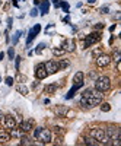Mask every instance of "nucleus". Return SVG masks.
I'll return each instance as SVG.
<instances>
[{
    "label": "nucleus",
    "mask_w": 121,
    "mask_h": 146,
    "mask_svg": "<svg viewBox=\"0 0 121 146\" xmlns=\"http://www.w3.org/2000/svg\"><path fill=\"white\" fill-rule=\"evenodd\" d=\"M34 136L35 139L41 140V143H50L51 142V131L48 129H42V127H38L34 130Z\"/></svg>",
    "instance_id": "obj_2"
},
{
    "label": "nucleus",
    "mask_w": 121,
    "mask_h": 146,
    "mask_svg": "<svg viewBox=\"0 0 121 146\" xmlns=\"http://www.w3.org/2000/svg\"><path fill=\"white\" fill-rule=\"evenodd\" d=\"M111 62H112V60H111V56H108V54H99L98 58H96V66H98V67H106Z\"/></svg>",
    "instance_id": "obj_8"
},
{
    "label": "nucleus",
    "mask_w": 121,
    "mask_h": 146,
    "mask_svg": "<svg viewBox=\"0 0 121 146\" xmlns=\"http://www.w3.org/2000/svg\"><path fill=\"white\" fill-rule=\"evenodd\" d=\"M3 117H4V115H3V113H2V111H0V120H2V118H3Z\"/></svg>",
    "instance_id": "obj_44"
},
{
    "label": "nucleus",
    "mask_w": 121,
    "mask_h": 146,
    "mask_svg": "<svg viewBox=\"0 0 121 146\" xmlns=\"http://www.w3.org/2000/svg\"><path fill=\"white\" fill-rule=\"evenodd\" d=\"M61 48L66 51V53H73V51L76 50V41L72 40V38H67V40L63 41Z\"/></svg>",
    "instance_id": "obj_7"
},
{
    "label": "nucleus",
    "mask_w": 121,
    "mask_h": 146,
    "mask_svg": "<svg viewBox=\"0 0 121 146\" xmlns=\"http://www.w3.org/2000/svg\"><path fill=\"white\" fill-rule=\"evenodd\" d=\"M16 58V63H15V69L16 70H19V64H21V57H19V56H18V57H15Z\"/></svg>",
    "instance_id": "obj_32"
},
{
    "label": "nucleus",
    "mask_w": 121,
    "mask_h": 146,
    "mask_svg": "<svg viewBox=\"0 0 121 146\" xmlns=\"http://www.w3.org/2000/svg\"><path fill=\"white\" fill-rule=\"evenodd\" d=\"M63 22H64V23H69V22H70V18H69V16H66V18H63Z\"/></svg>",
    "instance_id": "obj_38"
},
{
    "label": "nucleus",
    "mask_w": 121,
    "mask_h": 146,
    "mask_svg": "<svg viewBox=\"0 0 121 146\" xmlns=\"http://www.w3.org/2000/svg\"><path fill=\"white\" fill-rule=\"evenodd\" d=\"M34 120H25V121H22L21 123V131H31L34 129Z\"/></svg>",
    "instance_id": "obj_11"
},
{
    "label": "nucleus",
    "mask_w": 121,
    "mask_h": 146,
    "mask_svg": "<svg viewBox=\"0 0 121 146\" xmlns=\"http://www.w3.org/2000/svg\"><path fill=\"white\" fill-rule=\"evenodd\" d=\"M47 76H48V73H47V70H45V64H44V63H40V64L35 66V77H37V79L42 80V79H45Z\"/></svg>",
    "instance_id": "obj_6"
},
{
    "label": "nucleus",
    "mask_w": 121,
    "mask_h": 146,
    "mask_svg": "<svg viewBox=\"0 0 121 146\" xmlns=\"http://www.w3.org/2000/svg\"><path fill=\"white\" fill-rule=\"evenodd\" d=\"M12 22H13V19L9 18V19H8V29H10V28H12Z\"/></svg>",
    "instance_id": "obj_35"
},
{
    "label": "nucleus",
    "mask_w": 121,
    "mask_h": 146,
    "mask_svg": "<svg viewBox=\"0 0 121 146\" xmlns=\"http://www.w3.org/2000/svg\"><path fill=\"white\" fill-rule=\"evenodd\" d=\"M45 47H47V45H45V42H40V44L37 45V47H35V51H34V53H37V54H40V53H41L42 50H44Z\"/></svg>",
    "instance_id": "obj_23"
},
{
    "label": "nucleus",
    "mask_w": 121,
    "mask_h": 146,
    "mask_svg": "<svg viewBox=\"0 0 121 146\" xmlns=\"http://www.w3.org/2000/svg\"><path fill=\"white\" fill-rule=\"evenodd\" d=\"M3 58H4V53H3V51H2V53H0V62H2Z\"/></svg>",
    "instance_id": "obj_42"
},
{
    "label": "nucleus",
    "mask_w": 121,
    "mask_h": 146,
    "mask_svg": "<svg viewBox=\"0 0 121 146\" xmlns=\"http://www.w3.org/2000/svg\"><path fill=\"white\" fill-rule=\"evenodd\" d=\"M120 58H121L120 51L115 50V51H114V54H112V57H111V60H114V62H115V64H117V63H120Z\"/></svg>",
    "instance_id": "obj_21"
},
{
    "label": "nucleus",
    "mask_w": 121,
    "mask_h": 146,
    "mask_svg": "<svg viewBox=\"0 0 121 146\" xmlns=\"http://www.w3.org/2000/svg\"><path fill=\"white\" fill-rule=\"evenodd\" d=\"M53 28H54V23H50V25H48V26H47V28H45V32H47V34H48V32H50V31H51V29H53Z\"/></svg>",
    "instance_id": "obj_34"
},
{
    "label": "nucleus",
    "mask_w": 121,
    "mask_h": 146,
    "mask_svg": "<svg viewBox=\"0 0 121 146\" xmlns=\"http://www.w3.org/2000/svg\"><path fill=\"white\" fill-rule=\"evenodd\" d=\"M3 124L6 129H15L16 127V120L12 115H4L3 117Z\"/></svg>",
    "instance_id": "obj_10"
},
{
    "label": "nucleus",
    "mask_w": 121,
    "mask_h": 146,
    "mask_svg": "<svg viewBox=\"0 0 121 146\" xmlns=\"http://www.w3.org/2000/svg\"><path fill=\"white\" fill-rule=\"evenodd\" d=\"M99 54H101V51H99V50H95V51H93V56H99Z\"/></svg>",
    "instance_id": "obj_40"
},
{
    "label": "nucleus",
    "mask_w": 121,
    "mask_h": 146,
    "mask_svg": "<svg viewBox=\"0 0 121 146\" xmlns=\"http://www.w3.org/2000/svg\"><path fill=\"white\" fill-rule=\"evenodd\" d=\"M95 2H96V0H88V3H91V4H93Z\"/></svg>",
    "instance_id": "obj_43"
},
{
    "label": "nucleus",
    "mask_w": 121,
    "mask_h": 146,
    "mask_svg": "<svg viewBox=\"0 0 121 146\" xmlns=\"http://www.w3.org/2000/svg\"><path fill=\"white\" fill-rule=\"evenodd\" d=\"M114 19H121V12H118V13L114 15Z\"/></svg>",
    "instance_id": "obj_36"
},
{
    "label": "nucleus",
    "mask_w": 121,
    "mask_h": 146,
    "mask_svg": "<svg viewBox=\"0 0 121 146\" xmlns=\"http://www.w3.org/2000/svg\"><path fill=\"white\" fill-rule=\"evenodd\" d=\"M60 6H61L63 12H66V13H69V3H67V2H61V3H60Z\"/></svg>",
    "instance_id": "obj_26"
},
{
    "label": "nucleus",
    "mask_w": 121,
    "mask_h": 146,
    "mask_svg": "<svg viewBox=\"0 0 121 146\" xmlns=\"http://www.w3.org/2000/svg\"><path fill=\"white\" fill-rule=\"evenodd\" d=\"M29 15H31V16H32V18H35V16H37V15H38V9H37V7H34L32 10L29 12Z\"/></svg>",
    "instance_id": "obj_31"
},
{
    "label": "nucleus",
    "mask_w": 121,
    "mask_h": 146,
    "mask_svg": "<svg viewBox=\"0 0 121 146\" xmlns=\"http://www.w3.org/2000/svg\"><path fill=\"white\" fill-rule=\"evenodd\" d=\"M99 12H101V13H110V7L108 6H104V7H101V9H99Z\"/></svg>",
    "instance_id": "obj_30"
},
{
    "label": "nucleus",
    "mask_w": 121,
    "mask_h": 146,
    "mask_svg": "<svg viewBox=\"0 0 121 146\" xmlns=\"http://www.w3.org/2000/svg\"><path fill=\"white\" fill-rule=\"evenodd\" d=\"M102 28H104L102 23H98V25H95V29H102Z\"/></svg>",
    "instance_id": "obj_39"
},
{
    "label": "nucleus",
    "mask_w": 121,
    "mask_h": 146,
    "mask_svg": "<svg viewBox=\"0 0 121 146\" xmlns=\"http://www.w3.org/2000/svg\"><path fill=\"white\" fill-rule=\"evenodd\" d=\"M110 86H111V80H110V77H106V76H101L95 80V89L99 92L108 91Z\"/></svg>",
    "instance_id": "obj_3"
},
{
    "label": "nucleus",
    "mask_w": 121,
    "mask_h": 146,
    "mask_svg": "<svg viewBox=\"0 0 121 146\" xmlns=\"http://www.w3.org/2000/svg\"><path fill=\"white\" fill-rule=\"evenodd\" d=\"M16 80H21V82H23V80H26V76H23V75H16Z\"/></svg>",
    "instance_id": "obj_33"
},
{
    "label": "nucleus",
    "mask_w": 121,
    "mask_h": 146,
    "mask_svg": "<svg viewBox=\"0 0 121 146\" xmlns=\"http://www.w3.org/2000/svg\"><path fill=\"white\" fill-rule=\"evenodd\" d=\"M21 35H22V31H16V32H15V35H13V38H12V42H13V45H15V44H18Z\"/></svg>",
    "instance_id": "obj_22"
},
{
    "label": "nucleus",
    "mask_w": 121,
    "mask_h": 146,
    "mask_svg": "<svg viewBox=\"0 0 121 146\" xmlns=\"http://www.w3.org/2000/svg\"><path fill=\"white\" fill-rule=\"evenodd\" d=\"M53 3H54V6L55 7H60V3H59V0H51Z\"/></svg>",
    "instance_id": "obj_37"
},
{
    "label": "nucleus",
    "mask_w": 121,
    "mask_h": 146,
    "mask_svg": "<svg viewBox=\"0 0 121 146\" xmlns=\"http://www.w3.org/2000/svg\"><path fill=\"white\" fill-rule=\"evenodd\" d=\"M57 88H59V85H47V86L44 88V92L45 94H54L55 91H57Z\"/></svg>",
    "instance_id": "obj_18"
},
{
    "label": "nucleus",
    "mask_w": 121,
    "mask_h": 146,
    "mask_svg": "<svg viewBox=\"0 0 121 146\" xmlns=\"http://www.w3.org/2000/svg\"><path fill=\"white\" fill-rule=\"evenodd\" d=\"M83 72H77L74 73V76H73V85H80V86H83Z\"/></svg>",
    "instance_id": "obj_13"
},
{
    "label": "nucleus",
    "mask_w": 121,
    "mask_h": 146,
    "mask_svg": "<svg viewBox=\"0 0 121 146\" xmlns=\"http://www.w3.org/2000/svg\"><path fill=\"white\" fill-rule=\"evenodd\" d=\"M40 32H41V25H40V23H37L35 26H32V28L29 29V32H28V38H26V48H29V44L32 42V40Z\"/></svg>",
    "instance_id": "obj_5"
},
{
    "label": "nucleus",
    "mask_w": 121,
    "mask_h": 146,
    "mask_svg": "<svg viewBox=\"0 0 121 146\" xmlns=\"http://www.w3.org/2000/svg\"><path fill=\"white\" fill-rule=\"evenodd\" d=\"M45 64V70H47L48 75H54V73H57L60 70V66L57 62H53V60H50V62L44 63Z\"/></svg>",
    "instance_id": "obj_9"
},
{
    "label": "nucleus",
    "mask_w": 121,
    "mask_h": 146,
    "mask_svg": "<svg viewBox=\"0 0 121 146\" xmlns=\"http://www.w3.org/2000/svg\"><path fill=\"white\" fill-rule=\"evenodd\" d=\"M21 145H32V142H31V139H29V137L23 136V137L21 139Z\"/></svg>",
    "instance_id": "obj_25"
},
{
    "label": "nucleus",
    "mask_w": 121,
    "mask_h": 146,
    "mask_svg": "<svg viewBox=\"0 0 121 146\" xmlns=\"http://www.w3.org/2000/svg\"><path fill=\"white\" fill-rule=\"evenodd\" d=\"M64 53H66V51H64V50H63V48L61 47H55V48H53V54H54L55 56V57H61V56L63 54H64Z\"/></svg>",
    "instance_id": "obj_20"
},
{
    "label": "nucleus",
    "mask_w": 121,
    "mask_h": 146,
    "mask_svg": "<svg viewBox=\"0 0 121 146\" xmlns=\"http://www.w3.org/2000/svg\"><path fill=\"white\" fill-rule=\"evenodd\" d=\"M60 69H66V67H69V62H66V60H61V62L59 63Z\"/></svg>",
    "instance_id": "obj_29"
},
{
    "label": "nucleus",
    "mask_w": 121,
    "mask_h": 146,
    "mask_svg": "<svg viewBox=\"0 0 121 146\" xmlns=\"http://www.w3.org/2000/svg\"><path fill=\"white\" fill-rule=\"evenodd\" d=\"M101 40V32H92L86 36V40L83 41V48H89L91 45H93L95 42Z\"/></svg>",
    "instance_id": "obj_4"
},
{
    "label": "nucleus",
    "mask_w": 121,
    "mask_h": 146,
    "mask_svg": "<svg viewBox=\"0 0 121 146\" xmlns=\"http://www.w3.org/2000/svg\"><path fill=\"white\" fill-rule=\"evenodd\" d=\"M0 80H2V77H0Z\"/></svg>",
    "instance_id": "obj_45"
},
{
    "label": "nucleus",
    "mask_w": 121,
    "mask_h": 146,
    "mask_svg": "<svg viewBox=\"0 0 121 146\" xmlns=\"http://www.w3.org/2000/svg\"><path fill=\"white\" fill-rule=\"evenodd\" d=\"M16 91H18L21 95H28L29 89H28V86H26V85H23V83H18V85H16Z\"/></svg>",
    "instance_id": "obj_16"
},
{
    "label": "nucleus",
    "mask_w": 121,
    "mask_h": 146,
    "mask_svg": "<svg viewBox=\"0 0 121 146\" xmlns=\"http://www.w3.org/2000/svg\"><path fill=\"white\" fill-rule=\"evenodd\" d=\"M10 140V133L8 131H0V143H8Z\"/></svg>",
    "instance_id": "obj_17"
},
{
    "label": "nucleus",
    "mask_w": 121,
    "mask_h": 146,
    "mask_svg": "<svg viewBox=\"0 0 121 146\" xmlns=\"http://www.w3.org/2000/svg\"><path fill=\"white\" fill-rule=\"evenodd\" d=\"M48 9H50V0H42L40 3V12L41 15H47Z\"/></svg>",
    "instance_id": "obj_14"
},
{
    "label": "nucleus",
    "mask_w": 121,
    "mask_h": 146,
    "mask_svg": "<svg viewBox=\"0 0 121 146\" xmlns=\"http://www.w3.org/2000/svg\"><path fill=\"white\" fill-rule=\"evenodd\" d=\"M8 56H9V58H10V60H13V58H15V50H13V47H9Z\"/></svg>",
    "instance_id": "obj_27"
},
{
    "label": "nucleus",
    "mask_w": 121,
    "mask_h": 146,
    "mask_svg": "<svg viewBox=\"0 0 121 146\" xmlns=\"http://www.w3.org/2000/svg\"><path fill=\"white\" fill-rule=\"evenodd\" d=\"M85 145H91V146H98V145H101V143L98 142V140H95V139L92 137H86L85 139Z\"/></svg>",
    "instance_id": "obj_19"
},
{
    "label": "nucleus",
    "mask_w": 121,
    "mask_h": 146,
    "mask_svg": "<svg viewBox=\"0 0 121 146\" xmlns=\"http://www.w3.org/2000/svg\"><path fill=\"white\" fill-rule=\"evenodd\" d=\"M40 3H41L40 0H34V4H35V6H40Z\"/></svg>",
    "instance_id": "obj_41"
},
{
    "label": "nucleus",
    "mask_w": 121,
    "mask_h": 146,
    "mask_svg": "<svg viewBox=\"0 0 121 146\" xmlns=\"http://www.w3.org/2000/svg\"><path fill=\"white\" fill-rule=\"evenodd\" d=\"M111 110V105L108 104V102H104V104H101V111H104V113H108Z\"/></svg>",
    "instance_id": "obj_24"
},
{
    "label": "nucleus",
    "mask_w": 121,
    "mask_h": 146,
    "mask_svg": "<svg viewBox=\"0 0 121 146\" xmlns=\"http://www.w3.org/2000/svg\"><path fill=\"white\" fill-rule=\"evenodd\" d=\"M4 82H6V85H8V86H12V85H13V82H15V79H13V77H10V76H8L6 79H4Z\"/></svg>",
    "instance_id": "obj_28"
},
{
    "label": "nucleus",
    "mask_w": 121,
    "mask_h": 146,
    "mask_svg": "<svg viewBox=\"0 0 121 146\" xmlns=\"http://www.w3.org/2000/svg\"><path fill=\"white\" fill-rule=\"evenodd\" d=\"M102 102V94L99 91H93L92 89L91 94L88 96H82L80 98V105L83 108H92V107H96Z\"/></svg>",
    "instance_id": "obj_1"
},
{
    "label": "nucleus",
    "mask_w": 121,
    "mask_h": 146,
    "mask_svg": "<svg viewBox=\"0 0 121 146\" xmlns=\"http://www.w3.org/2000/svg\"><path fill=\"white\" fill-rule=\"evenodd\" d=\"M54 113L57 114V115H60V117H66V115H69V114H70V111H69L67 107L59 105V107H55V108H54Z\"/></svg>",
    "instance_id": "obj_12"
},
{
    "label": "nucleus",
    "mask_w": 121,
    "mask_h": 146,
    "mask_svg": "<svg viewBox=\"0 0 121 146\" xmlns=\"http://www.w3.org/2000/svg\"><path fill=\"white\" fill-rule=\"evenodd\" d=\"M80 88H82L80 85H73V86H72V89H70V91H69V94L66 95V99H72V98H73V96H74V94H76V92L79 91Z\"/></svg>",
    "instance_id": "obj_15"
}]
</instances>
